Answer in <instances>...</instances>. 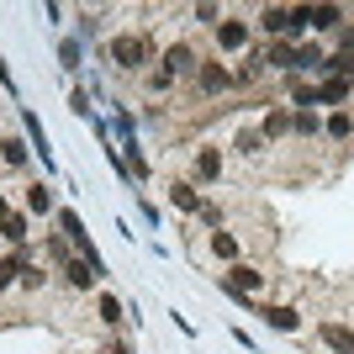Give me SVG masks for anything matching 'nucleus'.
<instances>
[{"label": "nucleus", "instance_id": "obj_1", "mask_svg": "<svg viewBox=\"0 0 354 354\" xmlns=\"http://www.w3.org/2000/svg\"><path fill=\"white\" fill-rule=\"evenodd\" d=\"M106 59H111V69L138 74V80H143V74L159 64V53H153L148 27H133V32H111V37H106Z\"/></svg>", "mask_w": 354, "mask_h": 354}, {"label": "nucleus", "instance_id": "obj_2", "mask_svg": "<svg viewBox=\"0 0 354 354\" xmlns=\"http://www.w3.org/2000/svg\"><path fill=\"white\" fill-rule=\"evenodd\" d=\"M227 90H238L233 69L222 59H201V69H196V101H217V95H227Z\"/></svg>", "mask_w": 354, "mask_h": 354}, {"label": "nucleus", "instance_id": "obj_3", "mask_svg": "<svg viewBox=\"0 0 354 354\" xmlns=\"http://www.w3.org/2000/svg\"><path fill=\"white\" fill-rule=\"evenodd\" d=\"M212 32H217V48H222V53H238V59H249L254 32H249V21H243V16H233V11H227V16H222V21H217Z\"/></svg>", "mask_w": 354, "mask_h": 354}, {"label": "nucleus", "instance_id": "obj_4", "mask_svg": "<svg viewBox=\"0 0 354 354\" xmlns=\"http://www.w3.org/2000/svg\"><path fill=\"white\" fill-rule=\"evenodd\" d=\"M159 69L169 74V80H196V69H201V53H196L191 43H169L159 53Z\"/></svg>", "mask_w": 354, "mask_h": 354}, {"label": "nucleus", "instance_id": "obj_5", "mask_svg": "<svg viewBox=\"0 0 354 354\" xmlns=\"http://www.w3.org/2000/svg\"><path fill=\"white\" fill-rule=\"evenodd\" d=\"M222 286H227V291L233 296H259L270 286V275L259 265H227V275H222Z\"/></svg>", "mask_w": 354, "mask_h": 354}, {"label": "nucleus", "instance_id": "obj_6", "mask_svg": "<svg viewBox=\"0 0 354 354\" xmlns=\"http://www.w3.org/2000/svg\"><path fill=\"white\" fill-rule=\"evenodd\" d=\"M191 175L201 180V185H217L222 175H227V159H222V148H212V143H201L191 153Z\"/></svg>", "mask_w": 354, "mask_h": 354}, {"label": "nucleus", "instance_id": "obj_7", "mask_svg": "<svg viewBox=\"0 0 354 354\" xmlns=\"http://www.w3.org/2000/svg\"><path fill=\"white\" fill-rule=\"evenodd\" d=\"M169 207L185 212V217H201V191H196V180H169Z\"/></svg>", "mask_w": 354, "mask_h": 354}, {"label": "nucleus", "instance_id": "obj_8", "mask_svg": "<svg viewBox=\"0 0 354 354\" xmlns=\"http://www.w3.org/2000/svg\"><path fill=\"white\" fill-rule=\"evenodd\" d=\"M259 32L275 43H291V11L286 6H259Z\"/></svg>", "mask_w": 354, "mask_h": 354}, {"label": "nucleus", "instance_id": "obj_9", "mask_svg": "<svg viewBox=\"0 0 354 354\" xmlns=\"http://www.w3.org/2000/svg\"><path fill=\"white\" fill-rule=\"evenodd\" d=\"M317 339H323L328 349H339V354H354V328L333 323V317H323V323H317Z\"/></svg>", "mask_w": 354, "mask_h": 354}, {"label": "nucleus", "instance_id": "obj_10", "mask_svg": "<svg viewBox=\"0 0 354 354\" xmlns=\"http://www.w3.org/2000/svg\"><path fill=\"white\" fill-rule=\"evenodd\" d=\"M212 254H217L222 265H238V259H243V238H238L233 227H217V233H212Z\"/></svg>", "mask_w": 354, "mask_h": 354}, {"label": "nucleus", "instance_id": "obj_11", "mask_svg": "<svg viewBox=\"0 0 354 354\" xmlns=\"http://www.w3.org/2000/svg\"><path fill=\"white\" fill-rule=\"evenodd\" d=\"M323 138H328V143H354V111H349V106H339V111L323 122Z\"/></svg>", "mask_w": 354, "mask_h": 354}, {"label": "nucleus", "instance_id": "obj_12", "mask_svg": "<svg viewBox=\"0 0 354 354\" xmlns=\"http://www.w3.org/2000/svg\"><path fill=\"white\" fill-rule=\"evenodd\" d=\"M344 6H312V32H333V37H339L344 27H349V21H344Z\"/></svg>", "mask_w": 354, "mask_h": 354}, {"label": "nucleus", "instance_id": "obj_13", "mask_svg": "<svg viewBox=\"0 0 354 354\" xmlns=\"http://www.w3.org/2000/svg\"><path fill=\"white\" fill-rule=\"evenodd\" d=\"M286 133H291V111H286V106H275V111L259 117V138H265V143H281Z\"/></svg>", "mask_w": 354, "mask_h": 354}, {"label": "nucleus", "instance_id": "obj_14", "mask_svg": "<svg viewBox=\"0 0 354 354\" xmlns=\"http://www.w3.org/2000/svg\"><path fill=\"white\" fill-rule=\"evenodd\" d=\"M259 317H265L270 328H281V333H296V323H301V317H296V307H286V301H265V307H259Z\"/></svg>", "mask_w": 354, "mask_h": 354}, {"label": "nucleus", "instance_id": "obj_15", "mask_svg": "<svg viewBox=\"0 0 354 354\" xmlns=\"http://www.w3.org/2000/svg\"><path fill=\"white\" fill-rule=\"evenodd\" d=\"M27 238H32V227H27V217H21V212H11V217L0 222V243H11V249H27Z\"/></svg>", "mask_w": 354, "mask_h": 354}, {"label": "nucleus", "instance_id": "obj_16", "mask_svg": "<svg viewBox=\"0 0 354 354\" xmlns=\"http://www.w3.org/2000/svg\"><path fill=\"white\" fill-rule=\"evenodd\" d=\"M0 164L6 169H27V143L16 133H0Z\"/></svg>", "mask_w": 354, "mask_h": 354}, {"label": "nucleus", "instance_id": "obj_17", "mask_svg": "<svg viewBox=\"0 0 354 354\" xmlns=\"http://www.w3.org/2000/svg\"><path fill=\"white\" fill-rule=\"evenodd\" d=\"M27 212H32V217H48V212H53V191H48L43 180H32V185H27Z\"/></svg>", "mask_w": 354, "mask_h": 354}, {"label": "nucleus", "instance_id": "obj_18", "mask_svg": "<svg viewBox=\"0 0 354 354\" xmlns=\"http://www.w3.org/2000/svg\"><path fill=\"white\" fill-rule=\"evenodd\" d=\"M95 317H101V323H117V317H122L117 296H95Z\"/></svg>", "mask_w": 354, "mask_h": 354}, {"label": "nucleus", "instance_id": "obj_19", "mask_svg": "<svg viewBox=\"0 0 354 354\" xmlns=\"http://www.w3.org/2000/svg\"><path fill=\"white\" fill-rule=\"evenodd\" d=\"M27 133H32V148H37L43 159H53V153H48V138H43V127H37V117H27Z\"/></svg>", "mask_w": 354, "mask_h": 354}, {"label": "nucleus", "instance_id": "obj_20", "mask_svg": "<svg viewBox=\"0 0 354 354\" xmlns=\"http://www.w3.org/2000/svg\"><path fill=\"white\" fill-rule=\"evenodd\" d=\"M217 16H222L217 6H196V21H201V27H217Z\"/></svg>", "mask_w": 354, "mask_h": 354}, {"label": "nucleus", "instance_id": "obj_21", "mask_svg": "<svg viewBox=\"0 0 354 354\" xmlns=\"http://www.w3.org/2000/svg\"><path fill=\"white\" fill-rule=\"evenodd\" d=\"M6 217H11V201H6V191H0V222H6Z\"/></svg>", "mask_w": 354, "mask_h": 354}]
</instances>
